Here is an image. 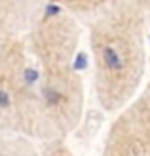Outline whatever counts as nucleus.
<instances>
[{"instance_id": "obj_1", "label": "nucleus", "mask_w": 150, "mask_h": 156, "mask_svg": "<svg viewBox=\"0 0 150 156\" xmlns=\"http://www.w3.org/2000/svg\"><path fill=\"white\" fill-rule=\"evenodd\" d=\"M82 27L63 4H44L25 34L42 112V143L65 141L84 114L85 90L76 59Z\"/></svg>"}, {"instance_id": "obj_5", "label": "nucleus", "mask_w": 150, "mask_h": 156, "mask_svg": "<svg viewBox=\"0 0 150 156\" xmlns=\"http://www.w3.org/2000/svg\"><path fill=\"white\" fill-rule=\"evenodd\" d=\"M42 8V2H0V29L25 36Z\"/></svg>"}, {"instance_id": "obj_2", "label": "nucleus", "mask_w": 150, "mask_h": 156, "mask_svg": "<svg viewBox=\"0 0 150 156\" xmlns=\"http://www.w3.org/2000/svg\"><path fill=\"white\" fill-rule=\"evenodd\" d=\"M145 2H101L89 17L93 88L103 111L120 112L137 97L146 71Z\"/></svg>"}, {"instance_id": "obj_6", "label": "nucleus", "mask_w": 150, "mask_h": 156, "mask_svg": "<svg viewBox=\"0 0 150 156\" xmlns=\"http://www.w3.org/2000/svg\"><path fill=\"white\" fill-rule=\"evenodd\" d=\"M0 156H40V147L30 137L0 131Z\"/></svg>"}, {"instance_id": "obj_7", "label": "nucleus", "mask_w": 150, "mask_h": 156, "mask_svg": "<svg viewBox=\"0 0 150 156\" xmlns=\"http://www.w3.org/2000/svg\"><path fill=\"white\" fill-rule=\"evenodd\" d=\"M40 156H76L67 141H48L40 145Z\"/></svg>"}, {"instance_id": "obj_4", "label": "nucleus", "mask_w": 150, "mask_h": 156, "mask_svg": "<svg viewBox=\"0 0 150 156\" xmlns=\"http://www.w3.org/2000/svg\"><path fill=\"white\" fill-rule=\"evenodd\" d=\"M101 156H150V82L116 112Z\"/></svg>"}, {"instance_id": "obj_3", "label": "nucleus", "mask_w": 150, "mask_h": 156, "mask_svg": "<svg viewBox=\"0 0 150 156\" xmlns=\"http://www.w3.org/2000/svg\"><path fill=\"white\" fill-rule=\"evenodd\" d=\"M0 131L42 143V112L25 36L0 29Z\"/></svg>"}]
</instances>
